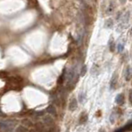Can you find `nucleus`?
<instances>
[{
    "instance_id": "nucleus-1",
    "label": "nucleus",
    "mask_w": 132,
    "mask_h": 132,
    "mask_svg": "<svg viewBox=\"0 0 132 132\" xmlns=\"http://www.w3.org/2000/svg\"><path fill=\"white\" fill-rule=\"evenodd\" d=\"M77 107H78V102H77V100L75 99V98H73V99L71 100V102H70V106H69V109H70V111H71V112H74V111L76 110Z\"/></svg>"
},
{
    "instance_id": "nucleus-2",
    "label": "nucleus",
    "mask_w": 132,
    "mask_h": 132,
    "mask_svg": "<svg viewBox=\"0 0 132 132\" xmlns=\"http://www.w3.org/2000/svg\"><path fill=\"white\" fill-rule=\"evenodd\" d=\"M132 77V69L130 67H128L125 70V80L129 81Z\"/></svg>"
},
{
    "instance_id": "nucleus-3",
    "label": "nucleus",
    "mask_w": 132,
    "mask_h": 132,
    "mask_svg": "<svg viewBox=\"0 0 132 132\" xmlns=\"http://www.w3.org/2000/svg\"><path fill=\"white\" fill-rule=\"evenodd\" d=\"M124 102V96L122 94H118L116 97V102L117 104H122Z\"/></svg>"
},
{
    "instance_id": "nucleus-4",
    "label": "nucleus",
    "mask_w": 132,
    "mask_h": 132,
    "mask_svg": "<svg viewBox=\"0 0 132 132\" xmlns=\"http://www.w3.org/2000/svg\"><path fill=\"white\" fill-rule=\"evenodd\" d=\"M124 46H125V44H124V42H120L118 44V46H117V50H118L119 53L122 52L124 50Z\"/></svg>"
},
{
    "instance_id": "nucleus-5",
    "label": "nucleus",
    "mask_w": 132,
    "mask_h": 132,
    "mask_svg": "<svg viewBox=\"0 0 132 132\" xmlns=\"http://www.w3.org/2000/svg\"><path fill=\"white\" fill-rule=\"evenodd\" d=\"M47 112H48V113L52 114V115H54V114H55V110H54V108L52 107V106H50V107H48Z\"/></svg>"
},
{
    "instance_id": "nucleus-6",
    "label": "nucleus",
    "mask_w": 132,
    "mask_h": 132,
    "mask_svg": "<svg viewBox=\"0 0 132 132\" xmlns=\"http://www.w3.org/2000/svg\"><path fill=\"white\" fill-rule=\"evenodd\" d=\"M87 73V67L86 65H83V68H81V72H80V75L81 76H84Z\"/></svg>"
},
{
    "instance_id": "nucleus-7",
    "label": "nucleus",
    "mask_w": 132,
    "mask_h": 132,
    "mask_svg": "<svg viewBox=\"0 0 132 132\" xmlns=\"http://www.w3.org/2000/svg\"><path fill=\"white\" fill-rule=\"evenodd\" d=\"M112 25H113V23H112V21L111 20V19H108V20L106 22L105 26L107 28H111V27H112Z\"/></svg>"
},
{
    "instance_id": "nucleus-8",
    "label": "nucleus",
    "mask_w": 132,
    "mask_h": 132,
    "mask_svg": "<svg viewBox=\"0 0 132 132\" xmlns=\"http://www.w3.org/2000/svg\"><path fill=\"white\" fill-rule=\"evenodd\" d=\"M85 98H86V95L84 94V93H80L79 94V100L81 102H84L85 101Z\"/></svg>"
},
{
    "instance_id": "nucleus-9",
    "label": "nucleus",
    "mask_w": 132,
    "mask_h": 132,
    "mask_svg": "<svg viewBox=\"0 0 132 132\" xmlns=\"http://www.w3.org/2000/svg\"><path fill=\"white\" fill-rule=\"evenodd\" d=\"M112 11H113V6H112V4H110V6H109L108 8H107V14H111L112 12Z\"/></svg>"
},
{
    "instance_id": "nucleus-10",
    "label": "nucleus",
    "mask_w": 132,
    "mask_h": 132,
    "mask_svg": "<svg viewBox=\"0 0 132 132\" xmlns=\"http://www.w3.org/2000/svg\"><path fill=\"white\" fill-rule=\"evenodd\" d=\"M129 100H130V102L132 103V89L130 91V93H129Z\"/></svg>"
},
{
    "instance_id": "nucleus-11",
    "label": "nucleus",
    "mask_w": 132,
    "mask_h": 132,
    "mask_svg": "<svg viewBox=\"0 0 132 132\" xmlns=\"http://www.w3.org/2000/svg\"><path fill=\"white\" fill-rule=\"evenodd\" d=\"M99 132H106V131H105V130H101Z\"/></svg>"
},
{
    "instance_id": "nucleus-12",
    "label": "nucleus",
    "mask_w": 132,
    "mask_h": 132,
    "mask_svg": "<svg viewBox=\"0 0 132 132\" xmlns=\"http://www.w3.org/2000/svg\"><path fill=\"white\" fill-rule=\"evenodd\" d=\"M121 1H122V3H124V2H125V0H121Z\"/></svg>"
},
{
    "instance_id": "nucleus-13",
    "label": "nucleus",
    "mask_w": 132,
    "mask_h": 132,
    "mask_svg": "<svg viewBox=\"0 0 132 132\" xmlns=\"http://www.w3.org/2000/svg\"><path fill=\"white\" fill-rule=\"evenodd\" d=\"M83 1H88V0H83Z\"/></svg>"
},
{
    "instance_id": "nucleus-14",
    "label": "nucleus",
    "mask_w": 132,
    "mask_h": 132,
    "mask_svg": "<svg viewBox=\"0 0 132 132\" xmlns=\"http://www.w3.org/2000/svg\"><path fill=\"white\" fill-rule=\"evenodd\" d=\"M66 132H69V131H66Z\"/></svg>"
}]
</instances>
